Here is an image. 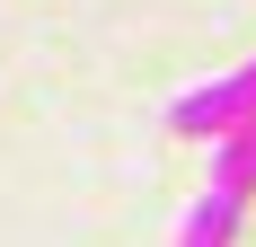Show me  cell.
Segmentation results:
<instances>
[{"instance_id":"6da1fadb","label":"cell","mask_w":256,"mask_h":247,"mask_svg":"<svg viewBox=\"0 0 256 247\" xmlns=\"http://www.w3.org/2000/svg\"><path fill=\"white\" fill-rule=\"evenodd\" d=\"M230 124H256V62H238V71L204 80V88H186V98L168 106V132H177V142H212V132H230Z\"/></svg>"},{"instance_id":"7a4b0ae2","label":"cell","mask_w":256,"mask_h":247,"mask_svg":"<svg viewBox=\"0 0 256 247\" xmlns=\"http://www.w3.org/2000/svg\"><path fill=\"white\" fill-rule=\"evenodd\" d=\"M238 212H248V194L204 186V194L186 203V221H177V247H230V238H238Z\"/></svg>"},{"instance_id":"3957f363","label":"cell","mask_w":256,"mask_h":247,"mask_svg":"<svg viewBox=\"0 0 256 247\" xmlns=\"http://www.w3.org/2000/svg\"><path fill=\"white\" fill-rule=\"evenodd\" d=\"M212 186L221 194H256V124L212 132Z\"/></svg>"}]
</instances>
